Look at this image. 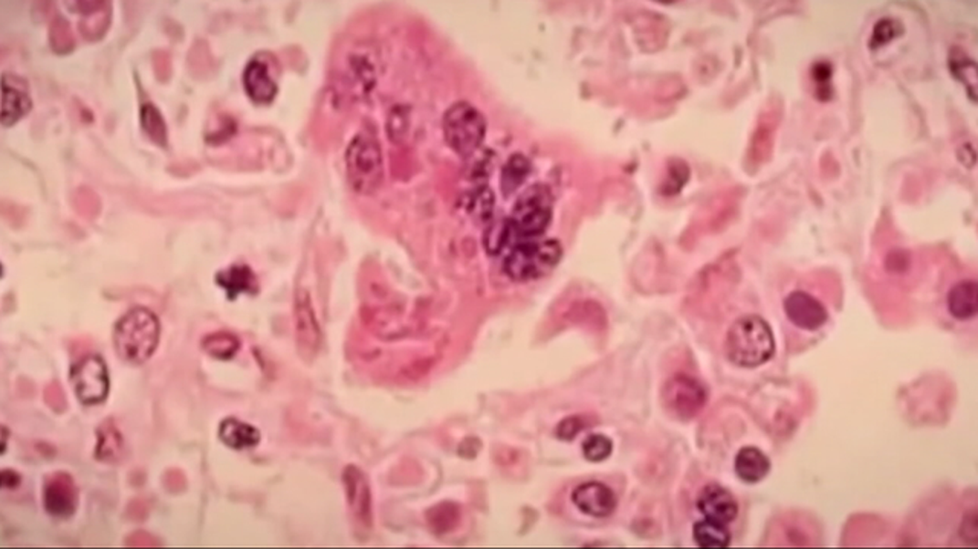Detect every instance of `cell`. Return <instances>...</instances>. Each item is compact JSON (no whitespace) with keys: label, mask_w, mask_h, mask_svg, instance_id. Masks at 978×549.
I'll use <instances>...</instances> for the list:
<instances>
[{"label":"cell","mask_w":978,"mask_h":549,"mask_svg":"<svg viewBox=\"0 0 978 549\" xmlns=\"http://www.w3.org/2000/svg\"><path fill=\"white\" fill-rule=\"evenodd\" d=\"M45 396H47V405L51 406V408L56 410L65 409V396H63V391L57 385H51V387L47 388Z\"/></svg>","instance_id":"cell-32"},{"label":"cell","mask_w":978,"mask_h":549,"mask_svg":"<svg viewBox=\"0 0 978 549\" xmlns=\"http://www.w3.org/2000/svg\"><path fill=\"white\" fill-rule=\"evenodd\" d=\"M514 242V233L508 220L492 224L485 233V247H487L488 254H492V255L500 254L506 246H510Z\"/></svg>","instance_id":"cell-27"},{"label":"cell","mask_w":978,"mask_h":549,"mask_svg":"<svg viewBox=\"0 0 978 549\" xmlns=\"http://www.w3.org/2000/svg\"><path fill=\"white\" fill-rule=\"evenodd\" d=\"M202 347L213 357L228 360L239 349V340L236 339L235 336L217 333V335H211L205 337L202 342Z\"/></svg>","instance_id":"cell-26"},{"label":"cell","mask_w":978,"mask_h":549,"mask_svg":"<svg viewBox=\"0 0 978 549\" xmlns=\"http://www.w3.org/2000/svg\"><path fill=\"white\" fill-rule=\"evenodd\" d=\"M487 133V122L482 113L469 103H456L444 117V135L449 149L462 158L473 156Z\"/></svg>","instance_id":"cell-6"},{"label":"cell","mask_w":978,"mask_h":549,"mask_svg":"<svg viewBox=\"0 0 978 549\" xmlns=\"http://www.w3.org/2000/svg\"><path fill=\"white\" fill-rule=\"evenodd\" d=\"M902 33H904V28H902V25L899 24L898 20H879V22L875 25V29H873V36H871V49H876V47H884V45H889L891 40H894V38H898L899 36H902Z\"/></svg>","instance_id":"cell-29"},{"label":"cell","mask_w":978,"mask_h":549,"mask_svg":"<svg viewBox=\"0 0 978 549\" xmlns=\"http://www.w3.org/2000/svg\"><path fill=\"white\" fill-rule=\"evenodd\" d=\"M699 512L710 521L728 525L739 514V503L734 496L721 485L710 484L703 487L698 499Z\"/></svg>","instance_id":"cell-14"},{"label":"cell","mask_w":978,"mask_h":549,"mask_svg":"<svg viewBox=\"0 0 978 549\" xmlns=\"http://www.w3.org/2000/svg\"><path fill=\"white\" fill-rule=\"evenodd\" d=\"M735 473L748 484H757L764 480L771 471L768 456L757 447H743L735 456Z\"/></svg>","instance_id":"cell-18"},{"label":"cell","mask_w":978,"mask_h":549,"mask_svg":"<svg viewBox=\"0 0 978 549\" xmlns=\"http://www.w3.org/2000/svg\"><path fill=\"white\" fill-rule=\"evenodd\" d=\"M612 451H614V442L605 435H590L583 442V455L587 461H605L612 455Z\"/></svg>","instance_id":"cell-28"},{"label":"cell","mask_w":978,"mask_h":549,"mask_svg":"<svg viewBox=\"0 0 978 549\" xmlns=\"http://www.w3.org/2000/svg\"><path fill=\"white\" fill-rule=\"evenodd\" d=\"M552 194L542 183L532 185L519 197L510 222L515 244L543 235L552 220Z\"/></svg>","instance_id":"cell-4"},{"label":"cell","mask_w":978,"mask_h":549,"mask_svg":"<svg viewBox=\"0 0 978 549\" xmlns=\"http://www.w3.org/2000/svg\"><path fill=\"white\" fill-rule=\"evenodd\" d=\"M70 382L74 385L75 394L83 405L103 403L110 387L108 368L103 358L99 356H88L79 360L70 371Z\"/></svg>","instance_id":"cell-7"},{"label":"cell","mask_w":978,"mask_h":549,"mask_svg":"<svg viewBox=\"0 0 978 549\" xmlns=\"http://www.w3.org/2000/svg\"><path fill=\"white\" fill-rule=\"evenodd\" d=\"M662 396L667 410L679 420L693 419L707 403V392L702 385L685 374L669 378Z\"/></svg>","instance_id":"cell-8"},{"label":"cell","mask_w":978,"mask_h":549,"mask_svg":"<svg viewBox=\"0 0 978 549\" xmlns=\"http://www.w3.org/2000/svg\"><path fill=\"white\" fill-rule=\"evenodd\" d=\"M342 482L346 489L347 503L351 508L352 516L361 525L372 526V493H370L369 482L364 473L355 466L346 467L342 473Z\"/></svg>","instance_id":"cell-11"},{"label":"cell","mask_w":978,"mask_h":549,"mask_svg":"<svg viewBox=\"0 0 978 549\" xmlns=\"http://www.w3.org/2000/svg\"><path fill=\"white\" fill-rule=\"evenodd\" d=\"M530 171V161L521 156V154H514L506 163L505 168H503V174H501L503 194L510 196L523 183Z\"/></svg>","instance_id":"cell-24"},{"label":"cell","mask_w":978,"mask_h":549,"mask_svg":"<svg viewBox=\"0 0 978 549\" xmlns=\"http://www.w3.org/2000/svg\"><path fill=\"white\" fill-rule=\"evenodd\" d=\"M244 86L254 103L269 104L276 98L277 83L269 74L268 65L260 58H253L245 67Z\"/></svg>","instance_id":"cell-16"},{"label":"cell","mask_w":978,"mask_h":549,"mask_svg":"<svg viewBox=\"0 0 978 549\" xmlns=\"http://www.w3.org/2000/svg\"><path fill=\"white\" fill-rule=\"evenodd\" d=\"M219 437L224 444L242 451L249 447L258 446L260 441V432L251 424L244 423L236 419H226L222 421L219 428Z\"/></svg>","instance_id":"cell-19"},{"label":"cell","mask_w":978,"mask_h":549,"mask_svg":"<svg viewBox=\"0 0 978 549\" xmlns=\"http://www.w3.org/2000/svg\"><path fill=\"white\" fill-rule=\"evenodd\" d=\"M726 357L740 368H757L775 354V339L763 317L748 315L731 326L725 340Z\"/></svg>","instance_id":"cell-1"},{"label":"cell","mask_w":978,"mask_h":549,"mask_svg":"<svg viewBox=\"0 0 978 549\" xmlns=\"http://www.w3.org/2000/svg\"><path fill=\"white\" fill-rule=\"evenodd\" d=\"M347 179L360 194H372L384 179V162L378 140L372 136H355L346 151Z\"/></svg>","instance_id":"cell-5"},{"label":"cell","mask_w":978,"mask_h":549,"mask_svg":"<svg viewBox=\"0 0 978 549\" xmlns=\"http://www.w3.org/2000/svg\"><path fill=\"white\" fill-rule=\"evenodd\" d=\"M572 501L587 516L609 517L616 510L618 499L614 490L603 482H584L572 494Z\"/></svg>","instance_id":"cell-12"},{"label":"cell","mask_w":978,"mask_h":549,"mask_svg":"<svg viewBox=\"0 0 978 549\" xmlns=\"http://www.w3.org/2000/svg\"><path fill=\"white\" fill-rule=\"evenodd\" d=\"M160 335V321L155 313L144 307L131 308L117 322L113 330L115 351L122 360L141 365L155 353Z\"/></svg>","instance_id":"cell-2"},{"label":"cell","mask_w":978,"mask_h":549,"mask_svg":"<svg viewBox=\"0 0 978 549\" xmlns=\"http://www.w3.org/2000/svg\"><path fill=\"white\" fill-rule=\"evenodd\" d=\"M127 544L129 546H155V544H158V540L153 539L152 535L145 534V533H136V534L131 535L127 539Z\"/></svg>","instance_id":"cell-33"},{"label":"cell","mask_w":978,"mask_h":549,"mask_svg":"<svg viewBox=\"0 0 978 549\" xmlns=\"http://www.w3.org/2000/svg\"><path fill=\"white\" fill-rule=\"evenodd\" d=\"M2 481H4V487L8 489H15L20 482V476L16 471H5L2 473Z\"/></svg>","instance_id":"cell-34"},{"label":"cell","mask_w":978,"mask_h":549,"mask_svg":"<svg viewBox=\"0 0 978 549\" xmlns=\"http://www.w3.org/2000/svg\"><path fill=\"white\" fill-rule=\"evenodd\" d=\"M141 126L155 144H167V127L160 110L153 104H144L141 109Z\"/></svg>","instance_id":"cell-25"},{"label":"cell","mask_w":978,"mask_h":549,"mask_svg":"<svg viewBox=\"0 0 978 549\" xmlns=\"http://www.w3.org/2000/svg\"><path fill=\"white\" fill-rule=\"evenodd\" d=\"M216 281L222 289L226 290L230 299H235L244 292H254L258 287L254 274L247 265H233L230 269L220 272Z\"/></svg>","instance_id":"cell-20"},{"label":"cell","mask_w":978,"mask_h":549,"mask_svg":"<svg viewBox=\"0 0 978 549\" xmlns=\"http://www.w3.org/2000/svg\"><path fill=\"white\" fill-rule=\"evenodd\" d=\"M951 74L964 84L969 97L975 103V90H977V65L964 54L960 47H954L950 54Z\"/></svg>","instance_id":"cell-23"},{"label":"cell","mask_w":978,"mask_h":549,"mask_svg":"<svg viewBox=\"0 0 978 549\" xmlns=\"http://www.w3.org/2000/svg\"><path fill=\"white\" fill-rule=\"evenodd\" d=\"M563 247L557 240H526L510 249L505 260V272L510 280H539L557 267Z\"/></svg>","instance_id":"cell-3"},{"label":"cell","mask_w":978,"mask_h":549,"mask_svg":"<svg viewBox=\"0 0 978 549\" xmlns=\"http://www.w3.org/2000/svg\"><path fill=\"white\" fill-rule=\"evenodd\" d=\"M99 442H97V460L103 462H117L122 455L124 440L121 433L112 420H106L99 429Z\"/></svg>","instance_id":"cell-21"},{"label":"cell","mask_w":978,"mask_h":549,"mask_svg":"<svg viewBox=\"0 0 978 549\" xmlns=\"http://www.w3.org/2000/svg\"><path fill=\"white\" fill-rule=\"evenodd\" d=\"M962 531H963V533H960V534H962V537H963L964 540H968V542H973V544H975V542H977L978 528L977 513H975V510H973V512H971V514H966V516H964L963 525H962Z\"/></svg>","instance_id":"cell-31"},{"label":"cell","mask_w":978,"mask_h":549,"mask_svg":"<svg viewBox=\"0 0 978 549\" xmlns=\"http://www.w3.org/2000/svg\"><path fill=\"white\" fill-rule=\"evenodd\" d=\"M694 542L699 548H726L731 544V534L726 525L719 522L700 521L693 528Z\"/></svg>","instance_id":"cell-22"},{"label":"cell","mask_w":978,"mask_h":549,"mask_svg":"<svg viewBox=\"0 0 978 549\" xmlns=\"http://www.w3.org/2000/svg\"><path fill=\"white\" fill-rule=\"evenodd\" d=\"M295 321H297V342L300 353L305 357H312L320 347L319 322L315 319L314 308L310 304V295L299 292L295 301Z\"/></svg>","instance_id":"cell-15"},{"label":"cell","mask_w":978,"mask_h":549,"mask_svg":"<svg viewBox=\"0 0 978 549\" xmlns=\"http://www.w3.org/2000/svg\"><path fill=\"white\" fill-rule=\"evenodd\" d=\"M31 98L24 79L5 74L2 78V126L10 127L28 115Z\"/></svg>","instance_id":"cell-13"},{"label":"cell","mask_w":978,"mask_h":549,"mask_svg":"<svg viewBox=\"0 0 978 549\" xmlns=\"http://www.w3.org/2000/svg\"><path fill=\"white\" fill-rule=\"evenodd\" d=\"M584 428V421L580 417H569V419L563 420L562 423L558 424L557 437L564 441L573 440L576 437V433L580 432L581 429Z\"/></svg>","instance_id":"cell-30"},{"label":"cell","mask_w":978,"mask_h":549,"mask_svg":"<svg viewBox=\"0 0 978 549\" xmlns=\"http://www.w3.org/2000/svg\"><path fill=\"white\" fill-rule=\"evenodd\" d=\"M77 487L68 473L58 471L47 476L43 487V503L51 516L60 519L72 516L77 510Z\"/></svg>","instance_id":"cell-10"},{"label":"cell","mask_w":978,"mask_h":549,"mask_svg":"<svg viewBox=\"0 0 978 549\" xmlns=\"http://www.w3.org/2000/svg\"><path fill=\"white\" fill-rule=\"evenodd\" d=\"M948 310L959 321H969L978 312V287L975 281H960L948 292Z\"/></svg>","instance_id":"cell-17"},{"label":"cell","mask_w":978,"mask_h":549,"mask_svg":"<svg viewBox=\"0 0 978 549\" xmlns=\"http://www.w3.org/2000/svg\"><path fill=\"white\" fill-rule=\"evenodd\" d=\"M784 312L794 326L805 331L819 330L829 319L824 304L803 290L792 292L784 299Z\"/></svg>","instance_id":"cell-9"}]
</instances>
